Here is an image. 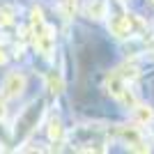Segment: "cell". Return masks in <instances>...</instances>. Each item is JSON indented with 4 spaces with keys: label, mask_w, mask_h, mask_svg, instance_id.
I'll use <instances>...</instances> for the list:
<instances>
[{
    "label": "cell",
    "mask_w": 154,
    "mask_h": 154,
    "mask_svg": "<svg viewBox=\"0 0 154 154\" xmlns=\"http://www.w3.org/2000/svg\"><path fill=\"white\" fill-rule=\"evenodd\" d=\"M117 74H120V76L124 78V81H127V83H131V81H136V78H138V74H140V71H138V64L134 62V60H131V62H124L122 67H117Z\"/></svg>",
    "instance_id": "obj_10"
},
{
    "label": "cell",
    "mask_w": 154,
    "mask_h": 154,
    "mask_svg": "<svg viewBox=\"0 0 154 154\" xmlns=\"http://www.w3.org/2000/svg\"><path fill=\"white\" fill-rule=\"evenodd\" d=\"M30 21H32V26H42V23H46V21H44V14H42V9H39V7H32Z\"/></svg>",
    "instance_id": "obj_15"
},
{
    "label": "cell",
    "mask_w": 154,
    "mask_h": 154,
    "mask_svg": "<svg viewBox=\"0 0 154 154\" xmlns=\"http://www.w3.org/2000/svg\"><path fill=\"white\" fill-rule=\"evenodd\" d=\"M0 117H5V103L0 101Z\"/></svg>",
    "instance_id": "obj_17"
},
{
    "label": "cell",
    "mask_w": 154,
    "mask_h": 154,
    "mask_svg": "<svg viewBox=\"0 0 154 154\" xmlns=\"http://www.w3.org/2000/svg\"><path fill=\"white\" fill-rule=\"evenodd\" d=\"M14 21V9L9 5L7 7H0V26H9Z\"/></svg>",
    "instance_id": "obj_13"
},
{
    "label": "cell",
    "mask_w": 154,
    "mask_h": 154,
    "mask_svg": "<svg viewBox=\"0 0 154 154\" xmlns=\"http://www.w3.org/2000/svg\"><path fill=\"white\" fill-rule=\"evenodd\" d=\"M124 21H127L129 30H131V37H134V35H140V32L147 30V23H145L140 16H136V14H124Z\"/></svg>",
    "instance_id": "obj_9"
},
{
    "label": "cell",
    "mask_w": 154,
    "mask_h": 154,
    "mask_svg": "<svg viewBox=\"0 0 154 154\" xmlns=\"http://www.w3.org/2000/svg\"><path fill=\"white\" fill-rule=\"evenodd\" d=\"M149 51H152V55H154V39L149 42Z\"/></svg>",
    "instance_id": "obj_18"
},
{
    "label": "cell",
    "mask_w": 154,
    "mask_h": 154,
    "mask_svg": "<svg viewBox=\"0 0 154 154\" xmlns=\"http://www.w3.org/2000/svg\"><path fill=\"white\" fill-rule=\"evenodd\" d=\"M149 2H152V5H154V0H149Z\"/></svg>",
    "instance_id": "obj_19"
},
{
    "label": "cell",
    "mask_w": 154,
    "mask_h": 154,
    "mask_svg": "<svg viewBox=\"0 0 154 154\" xmlns=\"http://www.w3.org/2000/svg\"><path fill=\"white\" fill-rule=\"evenodd\" d=\"M83 12L88 19L92 21H101L108 16V2L106 0H88V5L83 7Z\"/></svg>",
    "instance_id": "obj_4"
},
{
    "label": "cell",
    "mask_w": 154,
    "mask_h": 154,
    "mask_svg": "<svg viewBox=\"0 0 154 154\" xmlns=\"http://www.w3.org/2000/svg\"><path fill=\"white\" fill-rule=\"evenodd\" d=\"M5 62H7V51L0 46V64H5Z\"/></svg>",
    "instance_id": "obj_16"
},
{
    "label": "cell",
    "mask_w": 154,
    "mask_h": 154,
    "mask_svg": "<svg viewBox=\"0 0 154 154\" xmlns=\"http://www.w3.org/2000/svg\"><path fill=\"white\" fill-rule=\"evenodd\" d=\"M127 147L131 149V152H140V154H145V152H149V149H152V147L147 145V143L143 140V138H140V140H134V143H129Z\"/></svg>",
    "instance_id": "obj_14"
},
{
    "label": "cell",
    "mask_w": 154,
    "mask_h": 154,
    "mask_svg": "<svg viewBox=\"0 0 154 154\" xmlns=\"http://www.w3.org/2000/svg\"><path fill=\"white\" fill-rule=\"evenodd\" d=\"M46 88L51 94H62L64 92V78L60 71H48L46 74Z\"/></svg>",
    "instance_id": "obj_8"
},
{
    "label": "cell",
    "mask_w": 154,
    "mask_h": 154,
    "mask_svg": "<svg viewBox=\"0 0 154 154\" xmlns=\"http://www.w3.org/2000/svg\"><path fill=\"white\" fill-rule=\"evenodd\" d=\"M108 32H110L115 39H127V37H131V30H129L124 16H115V19H110V21H108Z\"/></svg>",
    "instance_id": "obj_6"
},
{
    "label": "cell",
    "mask_w": 154,
    "mask_h": 154,
    "mask_svg": "<svg viewBox=\"0 0 154 154\" xmlns=\"http://www.w3.org/2000/svg\"><path fill=\"white\" fill-rule=\"evenodd\" d=\"M23 92H26V76L19 71L7 74L5 81H2V97L5 99H19Z\"/></svg>",
    "instance_id": "obj_2"
},
{
    "label": "cell",
    "mask_w": 154,
    "mask_h": 154,
    "mask_svg": "<svg viewBox=\"0 0 154 154\" xmlns=\"http://www.w3.org/2000/svg\"><path fill=\"white\" fill-rule=\"evenodd\" d=\"M32 32H35V46L37 51L44 55V58H51L53 55V48H55V35H53V28L48 23H42V26H32Z\"/></svg>",
    "instance_id": "obj_1"
},
{
    "label": "cell",
    "mask_w": 154,
    "mask_h": 154,
    "mask_svg": "<svg viewBox=\"0 0 154 154\" xmlns=\"http://www.w3.org/2000/svg\"><path fill=\"white\" fill-rule=\"evenodd\" d=\"M60 9H62L64 19H74V14H76V9H78V0H62Z\"/></svg>",
    "instance_id": "obj_12"
},
{
    "label": "cell",
    "mask_w": 154,
    "mask_h": 154,
    "mask_svg": "<svg viewBox=\"0 0 154 154\" xmlns=\"http://www.w3.org/2000/svg\"><path fill=\"white\" fill-rule=\"evenodd\" d=\"M127 81H124L117 71H110L108 76H106V83H103V88H106V92H108L113 99H120V94H122L124 90H127Z\"/></svg>",
    "instance_id": "obj_3"
},
{
    "label": "cell",
    "mask_w": 154,
    "mask_h": 154,
    "mask_svg": "<svg viewBox=\"0 0 154 154\" xmlns=\"http://www.w3.org/2000/svg\"><path fill=\"white\" fill-rule=\"evenodd\" d=\"M117 101L122 103V106H127V108H134L136 103H138V99H136L134 90H131V88H129V85H127V90H124L122 94H120V99H117Z\"/></svg>",
    "instance_id": "obj_11"
},
{
    "label": "cell",
    "mask_w": 154,
    "mask_h": 154,
    "mask_svg": "<svg viewBox=\"0 0 154 154\" xmlns=\"http://www.w3.org/2000/svg\"><path fill=\"white\" fill-rule=\"evenodd\" d=\"M46 134H48V138L53 143H60L64 138V127H62V120L58 115H51V120L46 124Z\"/></svg>",
    "instance_id": "obj_7"
},
{
    "label": "cell",
    "mask_w": 154,
    "mask_h": 154,
    "mask_svg": "<svg viewBox=\"0 0 154 154\" xmlns=\"http://www.w3.org/2000/svg\"><path fill=\"white\" fill-rule=\"evenodd\" d=\"M134 122L140 124V127H147L154 122V108L152 106H145V103H136L134 108Z\"/></svg>",
    "instance_id": "obj_5"
}]
</instances>
